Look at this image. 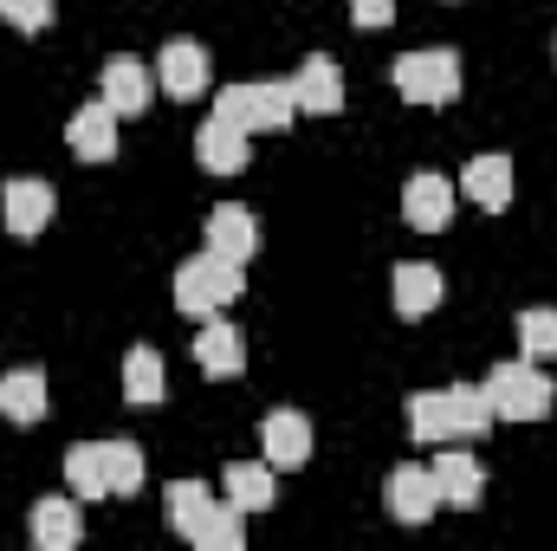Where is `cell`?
I'll list each match as a JSON object with an SVG mask.
<instances>
[{"mask_svg": "<svg viewBox=\"0 0 557 551\" xmlns=\"http://www.w3.org/2000/svg\"><path fill=\"white\" fill-rule=\"evenodd\" d=\"M175 311H188V318H214V311H227L240 292H247V273H240V260H227V254H195V260H182L175 267Z\"/></svg>", "mask_w": 557, "mask_h": 551, "instance_id": "1", "label": "cell"}, {"mask_svg": "<svg viewBox=\"0 0 557 551\" xmlns=\"http://www.w3.org/2000/svg\"><path fill=\"white\" fill-rule=\"evenodd\" d=\"M486 396L499 421H545L557 403V383L532 364V357H512V364H493L486 370Z\"/></svg>", "mask_w": 557, "mask_h": 551, "instance_id": "2", "label": "cell"}, {"mask_svg": "<svg viewBox=\"0 0 557 551\" xmlns=\"http://www.w3.org/2000/svg\"><path fill=\"white\" fill-rule=\"evenodd\" d=\"M396 91L409 105H454L460 98V59L447 46H421V52H403L396 59Z\"/></svg>", "mask_w": 557, "mask_h": 551, "instance_id": "3", "label": "cell"}, {"mask_svg": "<svg viewBox=\"0 0 557 551\" xmlns=\"http://www.w3.org/2000/svg\"><path fill=\"white\" fill-rule=\"evenodd\" d=\"M208 85H214V78H208V52H201L195 39H169L162 59H156V91L175 98V105H188V98H201Z\"/></svg>", "mask_w": 557, "mask_h": 551, "instance_id": "4", "label": "cell"}, {"mask_svg": "<svg viewBox=\"0 0 557 551\" xmlns=\"http://www.w3.org/2000/svg\"><path fill=\"white\" fill-rule=\"evenodd\" d=\"M0 221H7L13 241L46 234V221H52V182H39V175H13V182L0 188Z\"/></svg>", "mask_w": 557, "mask_h": 551, "instance_id": "5", "label": "cell"}, {"mask_svg": "<svg viewBox=\"0 0 557 551\" xmlns=\"http://www.w3.org/2000/svg\"><path fill=\"white\" fill-rule=\"evenodd\" d=\"M98 98H104L117 118H137V111H149V98H156V72H149L143 59H131V52H117V59H104Z\"/></svg>", "mask_w": 557, "mask_h": 551, "instance_id": "6", "label": "cell"}, {"mask_svg": "<svg viewBox=\"0 0 557 551\" xmlns=\"http://www.w3.org/2000/svg\"><path fill=\"white\" fill-rule=\"evenodd\" d=\"M454 182L441 175V169H421V175H409V188H403V215H409V228L416 234H441L447 221H454Z\"/></svg>", "mask_w": 557, "mask_h": 551, "instance_id": "7", "label": "cell"}, {"mask_svg": "<svg viewBox=\"0 0 557 551\" xmlns=\"http://www.w3.org/2000/svg\"><path fill=\"white\" fill-rule=\"evenodd\" d=\"M434 487H441V506H454V513H473L480 506V493H486V474H480V461L467 454V448H447L441 441V454H434Z\"/></svg>", "mask_w": 557, "mask_h": 551, "instance_id": "8", "label": "cell"}, {"mask_svg": "<svg viewBox=\"0 0 557 551\" xmlns=\"http://www.w3.org/2000/svg\"><path fill=\"white\" fill-rule=\"evenodd\" d=\"M195 156H201L208 175H240V169L253 162V137H247L240 124H227V118H208V124L195 131Z\"/></svg>", "mask_w": 557, "mask_h": 551, "instance_id": "9", "label": "cell"}, {"mask_svg": "<svg viewBox=\"0 0 557 551\" xmlns=\"http://www.w3.org/2000/svg\"><path fill=\"white\" fill-rule=\"evenodd\" d=\"M260 448H267V461H273L278 474L305 467V461H311V421L298 409H273L260 421Z\"/></svg>", "mask_w": 557, "mask_h": 551, "instance_id": "10", "label": "cell"}, {"mask_svg": "<svg viewBox=\"0 0 557 551\" xmlns=\"http://www.w3.org/2000/svg\"><path fill=\"white\" fill-rule=\"evenodd\" d=\"M292 91H298V111H311V118L344 111V72H337V59L311 52V59L298 65V78H292Z\"/></svg>", "mask_w": 557, "mask_h": 551, "instance_id": "11", "label": "cell"}, {"mask_svg": "<svg viewBox=\"0 0 557 551\" xmlns=\"http://www.w3.org/2000/svg\"><path fill=\"white\" fill-rule=\"evenodd\" d=\"M208 247L247 267V260L260 254V221H253V208H240V201H221V208L208 215Z\"/></svg>", "mask_w": 557, "mask_h": 551, "instance_id": "12", "label": "cell"}, {"mask_svg": "<svg viewBox=\"0 0 557 551\" xmlns=\"http://www.w3.org/2000/svg\"><path fill=\"white\" fill-rule=\"evenodd\" d=\"M65 143H72V156H85V162H111V156H117V111H111L104 98L85 105V111H72Z\"/></svg>", "mask_w": 557, "mask_h": 551, "instance_id": "13", "label": "cell"}, {"mask_svg": "<svg viewBox=\"0 0 557 551\" xmlns=\"http://www.w3.org/2000/svg\"><path fill=\"white\" fill-rule=\"evenodd\" d=\"M460 195H473L486 215H499V208H512V156H473L467 169H460V182H454Z\"/></svg>", "mask_w": 557, "mask_h": 551, "instance_id": "14", "label": "cell"}, {"mask_svg": "<svg viewBox=\"0 0 557 551\" xmlns=\"http://www.w3.org/2000/svg\"><path fill=\"white\" fill-rule=\"evenodd\" d=\"M195 364H201L208 377H240V370H247V338L214 311V318L201 325V338H195Z\"/></svg>", "mask_w": 557, "mask_h": 551, "instance_id": "15", "label": "cell"}, {"mask_svg": "<svg viewBox=\"0 0 557 551\" xmlns=\"http://www.w3.org/2000/svg\"><path fill=\"white\" fill-rule=\"evenodd\" d=\"M434 506H441V487H434V474L428 467H396L389 474V513L403 519V526H421V519H434Z\"/></svg>", "mask_w": 557, "mask_h": 551, "instance_id": "16", "label": "cell"}, {"mask_svg": "<svg viewBox=\"0 0 557 551\" xmlns=\"http://www.w3.org/2000/svg\"><path fill=\"white\" fill-rule=\"evenodd\" d=\"M46 409H52V396H46V370H7L0 377V415L7 421H46Z\"/></svg>", "mask_w": 557, "mask_h": 551, "instance_id": "17", "label": "cell"}, {"mask_svg": "<svg viewBox=\"0 0 557 551\" xmlns=\"http://www.w3.org/2000/svg\"><path fill=\"white\" fill-rule=\"evenodd\" d=\"M221 493H227L240 513H267V506L278 500L273 461H234V467H227V480H221Z\"/></svg>", "mask_w": 557, "mask_h": 551, "instance_id": "18", "label": "cell"}, {"mask_svg": "<svg viewBox=\"0 0 557 551\" xmlns=\"http://www.w3.org/2000/svg\"><path fill=\"white\" fill-rule=\"evenodd\" d=\"M389 285H396V311H403V318H428V311L441 305V292H447V285H441V273H434L428 260H403Z\"/></svg>", "mask_w": 557, "mask_h": 551, "instance_id": "19", "label": "cell"}, {"mask_svg": "<svg viewBox=\"0 0 557 551\" xmlns=\"http://www.w3.org/2000/svg\"><path fill=\"white\" fill-rule=\"evenodd\" d=\"M33 539L39 551H72L85 539V519H78V500H39L33 506Z\"/></svg>", "mask_w": 557, "mask_h": 551, "instance_id": "20", "label": "cell"}, {"mask_svg": "<svg viewBox=\"0 0 557 551\" xmlns=\"http://www.w3.org/2000/svg\"><path fill=\"white\" fill-rule=\"evenodd\" d=\"M208 506H214V487H208V480H169V493H162V519H169L182 539L201 532Z\"/></svg>", "mask_w": 557, "mask_h": 551, "instance_id": "21", "label": "cell"}, {"mask_svg": "<svg viewBox=\"0 0 557 551\" xmlns=\"http://www.w3.org/2000/svg\"><path fill=\"white\" fill-rule=\"evenodd\" d=\"M447 415H454V441H473V434H486V428L499 421L486 383H454V390H447Z\"/></svg>", "mask_w": 557, "mask_h": 551, "instance_id": "22", "label": "cell"}, {"mask_svg": "<svg viewBox=\"0 0 557 551\" xmlns=\"http://www.w3.org/2000/svg\"><path fill=\"white\" fill-rule=\"evenodd\" d=\"M65 474H72V493L78 500H111V474H104V441H78L65 454Z\"/></svg>", "mask_w": 557, "mask_h": 551, "instance_id": "23", "label": "cell"}, {"mask_svg": "<svg viewBox=\"0 0 557 551\" xmlns=\"http://www.w3.org/2000/svg\"><path fill=\"white\" fill-rule=\"evenodd\" d=\"M409 434H416L421 448H441V441H454L447 390H421V396H409Z\"/></svg>", "mask_w": 557, "mask_h": 551, "instance_id": "24", "label": "cell"}, {"mask_svg": "<svg viewBox=\"0 0 557 551\" xmlns=\"http://www.w3.org/2000/svg\"><path fill=\"white\" fill-rule=\"evenodd\" d=\"M298 118L292 78H253V131H285Z\"/></svg>", "mask_w": 557, "mask_h": 551, "instance_id": "25", "label": "cell"}, {"mask_svg": "<svg viewBox=\"0 0 557 551\" xmlns=\"http://www.w3.org/2000/svg\"><path fill=\"white\" fill-rule=\"evenodd\" d=\"M195 546L201 551H240L247 546V513L234 500H214L208 519H201V532H195Z\"/></svg>", "mask_w": 557, "mask_h": 551, "instance_id": "26", "label": "cell"}, {"mask_svg": "<svg viewBox=\"0 0 557 551\" xmlns=\"http://www.w3.org/2000/svg\"><path fill=\"white\" fill-rule=\"evenodd\" d=\"M124 396H131L137 409L162 403V357H156L149 344H137V351L124 357Z\"/></svg>", "mask_w": 557, "mask_h": 551, "instance_id": "27", "label": "cell"}, {"mask_svg": "<svg viewBox=\"0 0 557 551\" xmlns=\"http://www.w3.org/2000/svg\"><path fill=\"white\" fill-rule=\"evenodd\" d=\"M519 351H525L532 364H552L557 357V305H532V311H519Z\"/></svg>", "mask_w": 557, "mask_h": 551, "instance_id": "28", "label": "cell"}, {"mask_svg": "<svg viewBox=\"0 0 557 551\" xmlns=\"http://www.w3.org/2000/svg\"><path fill=\"white\" fill-rule=\"evenodd\" d=\"M104 474H111V493H137L143 487V448L137 441H104Z\"/></svg>", "mask_w": 557, "mask_h": 551, "instance_id": "29", "label": "cell"}, {"mask_svg": "<svg viewBox=\"0 0 557 551\" xmlns=\"http://www.w3.org/2000/svg\"><path fill=\"white\" fill-rule=\"evenodd\" d=\"M214 118L253 131V85H221V91H214Z\"/></svg>", "mask_w": 557, "mask_h": 551, "instance_id": "30", "label": "cell"}, {"mask_svg": "<svg viewBox=\"0 0 557 551\" xmlns=\"http://www.w3.org/2000/svg\"><path fill=\"white\" fill-rule=\"evenodd\" d=\"M0 20L20 33H46L52 26V0H0Z\"/></svg>", "mask_w": 557, "mask_h": 551, "instance_id": "31", "label": "cell"}, {"mask_svg": "<svg viewBox=\"0 0 557 551\" xmlns=\"http://www.w3.org/2000/svg\"><path fill=\"white\" fill-rule=\"evenodd\" d=\"M350 20L376 33V26H389V20H396V0H350Z\"/></svg>", "mask_w": 557, "mask_h": 551, "instance_id": "32", "label": "cell"}]
</instances>
